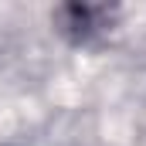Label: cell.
<instances>
[{
	"label": "cell",
	"mask_w": 146,
	"mask_h": 146,
	"mask_svg": "<svg viewBox=\"0 0 146 146\" xmlns=\"http://www.w3.org/2000/svg\"><path fill=\"white\" fill-rule=\"evenodd\" d=\"M115 7L106 3H61L51 14V24L58 34H65L72 44H88L99 34H106L115 21Z\"/></svg>",
	"instance_id": "cell-1"
}]
</instances>
